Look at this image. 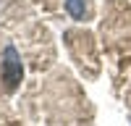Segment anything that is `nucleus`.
<instances>
[{
    "label": "nucleus",
    "mask_w": 131,
    "mask_h": 126,
    "mask_svg": "<svg viewBox=\"0 0 131 126\" xmlns=\"http://www.w3.org/2000/svg\"><path fill=\"white\" fill-rule=\"evenodd\" d=\"M102 42L113 68L121 74L131 63V5L126 0H110L102 18Z\"/></svg>",
    "instance_id": "obj_1"
},
{
    "label": "nucleus",
    "mask_w": 131,
    "mask_h": 126,
    "mask_svg": "<svg viewBox=\"0 0 131 126\" xmlns=\"http://www.w3.org/2000/svg\"><path fill=\"white\" fill-rule=\"evenodd\" d=\"M63 10H66L73 21H89V18L94 16L92 0H63Z\"/></svg>",
    "instance_id": "obj_4"
},
{
    "label": "nucleus",
    "mask_w": 131,
    "mask_h": 126,
    "mask_svg": "<svg viewBox=\"0 0 131 126\" xmlns=\"http://www.w3.org/2000/svg\"><path fill=\"white\" fill-rule=\"evenodd\" d=\"M66 39H68L71 55L76 58L79 68H86V76H97V68H100V60L94 55V45H92V34L86 32H66Z\"/></svg>",
    "instance_id": "obj_2"
},
{
    "label": "nucleus",
    "mask_w": 131,
    "mask_h": 126,
    "mask_svg": "<svg viewBox=\"0 0 131 126\" xmlns=\"http://www.w3.org/2000/svg\"><path fill=\"white\" fill-rule=\"evenodd\" d=\"M0 81L3 92H13L21 81V58L8 39L0 42Z\"/></svg>",
    "instance_id": "obj_3"
}]
</instances>
